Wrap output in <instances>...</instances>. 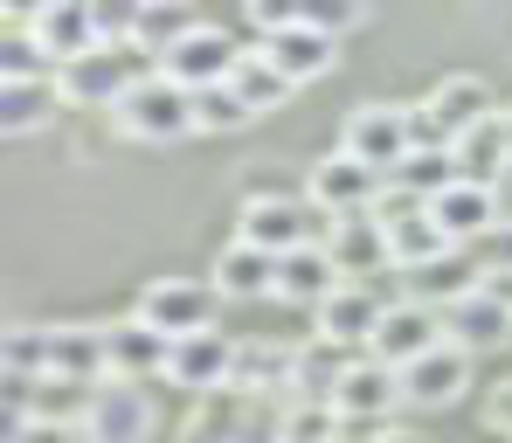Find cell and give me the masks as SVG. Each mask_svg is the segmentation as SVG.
<instances>
[{
	"label": "cell",
	"mask_w": 512,
	"mask_h": 443,
	"mask_svg": "<svg viewBox=\"0 0 512 443\" xmlns=\"http://www.w3.org/2000/svg\"><path fill=\"white\" fill-rule=\"evenodd\" d=\"M153 437V402L132 381H97L84 416V443H146Z\"/></svg>",
	"instance_id": "13"
},
{
	"label": "cell",
	"mask_w": 512,
	"mask_h": 443,
	"mask_svg": "<svg viewBox=\"0 0 512 443\" xmlns=\"http://www.w3.org/2000/svg\"><path fill=\"white\" fill-rule=\"evenodd\" d=\"M381 312H388V305H381L367 284H340V291H333L312 319H319V340H326V347H374Z\"/></svg>",
	"instance_id": "21"
},
{
	"label": "cell",
	"mask_w": 512,
	"mask_h": 443,
	"mask_svg": "<svg viewBox=\"0 0 512 443\" xmlns=\"http://www.w3.org/2000/svg\"><path fill=\"white\" fill-rule=\"evenodd\" d=\"M395 402H402V374L381 367V360H353L346 381L333 388V416H340V423H374V430H388V409H395Z\"/></svg>",
	"instance_id": "15"
},
{
	"label": "cell",
	"mask_w": 512,
	"mask_h": 443,
	"mask_svg": "<svg viewBox=\"0 0 512 443\" xmlns=\"http://www.w3.org/2000/svg\"><path fill=\"white\" fill-rule=\"evenodd\" d=\"M14 443H84V430H56V423H28Z\"/></svg>",
	"instance_id": "37"
},
{
	"label": "cell",
	"mask_w": 512,
	"mask_h": 443,
	"mask_svg": "<svg viewBox=\"0 0 512 443\" xmlns=\"http://www.w3.org/2000/svg\"><path fill=\"white\" fill-rule=\"evenodd\" d=\"M208 284H215V298H270L277 291V257H263L243 236H229L215 250V277Z\"/></svg>",
	"instance_id": "24"
},
{
	"label": "cell",
	"mask_w": 512,
	"mask_h": 443,
	"mask_svg": "<svg viewBox=\"0 0 512 443\" xmlns=\"http://www.w3.org/2000/svg\"><path fill=\"white\" fill-rule=\"evenodd\" d=\"M492 111H499V97H492L485 77H443V84L416 104V146L450 153V139H457V132H471V125H478V118H492Z\"/></svg>",
	"instance_id": "7"
},
{
	"label": "cell",
	"mask_w": 512,
	"mask_h": 443,
	"mask_svg": "<svg viewBox=\"0 0 512 443\" xmlns=\"http://www.w3.org/2000/svg\"><path fill=\"white\" fill-rule=\"evenodd\" d=\"M429 215H436V229L450 236V250H464V243H492L499 229H506V215H499V194H492V180H450L436 201H429Z\"/></svg>",
	"instance_id": "11"
},
{
	"label": "cell",
	"mask_w": 512,
	"mask_h": 443,
	"mask_svg": "<svg viewBox=\"0 0 512 443\" xmlns=\"http://www.w3.org/2000/svg\"><path fill=\"white\" fill-rule=\"evenodd\" d=\"M236 42H229V28H215V21H194L180 42H173L167 56L153 63L167 84H180V90H208V84H229V70H236Z\"/></svg>",
	"instance_id": "10"
},
{
	"label": "cell",
	"mask_w": 512,
	"mask_h": 443,
	"mask_svg": "<svg viewBox=\"0 0 512 443\" xmlns=\"http://www.w3.org/2000/svg\"><path fill=\"white\" fill-rule=\"evenodd\" d=\"M263 56L277 63V77L298 90V84H319V77H333V63H340V42L333 35H319V28H305V21H291V28H277V35H263Z\"/></svg>",
	"instance_id": "18"
},
{
	"label": "cell",
	"mask_w": 512,
	"mask_h": 443,
	"mask_svg": "<svg viewBox=\"0 0 512 443\" xmlns=\"http://www.w3.org/2000/svg\"><path fill=\"white\" fill-rule=\"evenodd\" d=\"M464 388H471V354L450 347V340L436 354H423L416 367H402V402L409 409H450Z\"/></svg>",
	"instance_id": "19"
},
{
	"label": "cell",
	"mask_w": 512,
	"mask_h": 443,
	"mask_svg": "<svg viewBox=\"0 0 512 443\" xmlns=\"http://www.w3.org/2000/svg\"><path fill=\"white\" fill-rule=\"evenodd\" d=\"M90 395H97V388H84V381H56V374H42V381H35V423H56V430H84Z\"/></svg>",
	"instance_id": "32"
},
{
	"label": "cell",
	"mask_w": 512,
	"mask_h": 443,
	"mask_svg": "<svg viewBox=\"0 0 512 443\" xmlns=\"http://www.w3.org/2000/svg\"><path fill=\"white\" fill-rule=\"evenodd\" d=\"M450 160H457L464 180H499L512 167V118L492 111V118H478L471 132H457V139H450Z\"/></svg>",
	"instance_id": "23"
},
{
	"label": "cell",
	"mask_w": 512,
	"mask_h": 443,
	"mask_svg": "<svg viewBox=\"0 0 512 443\" xmlns=\"http://www.w3.org/2000/svg\"><path fill=\"white\" fill-rule=\"evenodd\" d=\"M229 84H236V97H243V104H250L256 118H263V111H277V104H284V97H291V84H284V77H277V63H270V56H263V42H250V49H243V56H236V70H229Z\"/></svg>",
	"instance_id": "31"
},
{
	"label": "cell",
	"mask_w": 512,
	"mask_h": 443,
	"mask_svg": "<svg viewBox=\"0 0 512 443\" xmlns=\"http://www.w3.org/2000/svg\"><path fill=\"white\" fill-rule=\"evenodd\" d=\"M229 367H236V340H222L215 326L194 340H173L167 354V381L187 395H229Z\"/></svg>",
	"instance_id": "17"
},
{
	"label": "cell",
	"mask_w": 512,
	"mask_h": 443,
	"mask_svg": "<svg viewBox=\"0 0 512 443\" xmlns=\"http://www.w3.org/2000/svg\"><path fill=\"white\" fill-rule=\"evenodd\" d=\"M360 443H429V437H416V430H395V423H388V430H374V437H360Z\"/></svg>",
	"instance_id": "39"
},
{
	"label": "cell",
	"mask_w": 512,
	"mask_h": 443,
	"mask_svg": "<svg viewBox=\"0 0 512 443\" xmlns=\"http://www.w3.org/2000/svg\"><path fill=\"white\" fill-rule=\"evenodd\" d=\"M485 277H478V264L464 257V250H450V257H436L429 270H409V298L416 305H429V312H450L457 298H471Z\"/></svg>",
	"instance_id": "28"
},
{
	"label": "cell",
	"mask_w": 512,
	"mask_h": 443,
	"mask_svg": "<svg viewBox=\"0 0 512 443\" xmlns=\"http://www.w3.org/2000/svg\"><path fill=\"white\" fill-rule=\"evenodd\" d=\"M443 340L464 347V354H485V347L512 340V298L492 291V284H478L471 298H457V305L443 312Z\"/></svg>",
	"instance_id": "16"
},
{
	"label": "cell",
	"mask_w": 512,
	"mask_h": 443,
	"mask_svg": "<svg viewBox=\"0 0 512 443\" xmlns=\"http://www.w3.org/2000/svg\"><path fill=\"white\" fill-rule=\"evenodd\" d=\"M340 146L353 153V160H367V167L395 174V167L416 153V104H388V97H374V104H353V111H346Z\"/></svg>",
	"instance_id": "3"
},
{
	"label": "cell",
	"mask_w": 512,
	"mask_h": 443,
	"mask_svg": "<svg viewBox=\"0 0 512 443\" xmlns=\"http://www.w3.org/2000/svg\"><path fill=\"white\" fill-rule=\"evenodd\" d=\"M443 347V312H429V305H416V298H395L388 312H381V326H374V347H367V360H381V367H416L423 354H436Z\"/></svg>",
	"instance_id": "12"
},
{
	"label": "cell",
	"mask_w": 512,
	"mask_h": 443,
	"mask_svg": "<svg viewBox=\"0 0 512 443\" xmlns=\"http://www.w3.org/2000/svg\"><path fill=\"white\" fill-rule=\"evenodd\" d=\"M326 257L340 270L346 284H360L367 270H395L388 264V236L374 215H353V222H326Z\"/></svg>",
	"instance_id": "22"
},
{
	"label": "cell",
	"mask_w": 512,
	"mask_h": 443,
	"mask_svg": "<svg viewBox=\"0 0 512 443\" xmlns=\"http://www.w3.org/2000/svg\"><path fill=\"white\" fill-rule=\"evenodd\" d=\"M291 395V354L263 347V340H236V367H229V395L256 402V395Z\"/></svg>",
	"instance_id": "27"
},
{
	"label": "cell",
	"mask_w": 512,
	"mask_h": 443,
	"mask_svg": "<svg viewBox=\"0 0 512 443\" xmlns=\"http://www.w3.org/2000/svg\"><path fill=\"white\" fill-rule=\"evenodd\" d=\"M63 111V90L56 77H35V84H0V125L7 139H28V132H49Z\"/></svg>",
	"instance_id": "26"
},
{
	"label": "cell",
	"mask_w": 512,
	"mask_h": 443,
	"mask_svg": "<svg viewBox=\"0 0 512 443\" xmlns=\"http://www.w3.org/2000/svg\"><path fill=\"white\" fill-rule=\"evenodd\" d=\"M0 367H7V381L35 388V381L49 374V326H7V340H0Z\"/></svg>",
	"instance_id": "33"
},
{
	"label": "cell",
	"mask_w": 512,
	"mask_h": 443,
	"mask_svg": "<svg viewBox=\"0 0 512 443\" xmlns=\"http://www.w3.org/2000/svg\"><path fill=\"white\" fill-rule=\"evenodd\" d=\"M381 194H388V174H381V167H367V160H353L346 146L319 153V160H312V174H305V201H312L326 222L374 215V201H381Z\"/></svg>",
	"instance_id": "2"
},
{
	"label": "cell",
	"mask_w": 512,
	"mask_h": 443,
	"mask_svg": "<svg viewBox=\"0 0 512 443\" xmlns=\"http://www.w3.org/2000/svg\"><path fill=\"white\" fill-rule=\"evenodd\" d=\"M111 132L132 139V146H173V139H187V132H194V90H180V84H167L160 70H146L139 84L118 97Z\"/></svg>",
	"instance_id": "1"
},
{
	"label": "cell",
	"mask_w": 512,
	"mask_h": 443,
	"mask_svg": "<svg viewBox=\"0 0 512 443\" xmlns=\"http://www.w3.org/2000/svg\"><path fill=\"white\" fill-rule=\"evenodd\" d=\"M298 21H305V28H319V35H333V42H340L346 28H360V21H367V7H298Z\"/></svg>",
	"instance_id": "35"
},
{
	"label": "cell",
	"mask_w": 512,
	"mask_h": 443,
	"mask_svg": "<svg viewBox=\"0 0 512 443\" xmlns=\"http://www.w3.org/2000/svg\"><path fill=\"white\" fill-rule=\"evenodd\" d=\"M346 277L333 270V257H326V243H305V250H291V257H277V305H305V312H319L333 291H340Z\"/></svg>",
	"instance_id": "20"
},
{
	"label": "cell",
	"mask_w": 512,
	"mask_h": 443,
	"mask_svg": "<svg viewBox=\"0 0 512 443\" xmlns=\"http://www.w3.org/2000/svg\"><path fill=\"white\" fill-rule=\"evenodd\" d=\"M28 35H35V49L63 70V63H77V56H90V49H104V7L42 0V7H28Z\"/></svg>",
	"instance_id": "9"
},
{
	"label": "cell",
	"mask_w": 512,
	"mask_h": 443,
	"mask_svg": "<svg viewBox=\"0 0 512 443\" xmlns=\"http://www.w3.org/2000/svg\"><path fill=\"white\" fill-rule=\"evenodd\" d=\"M167 354H173V340L167 333H153L139 312H125V319H111L104 326V374L111 381H146V374H167Z\"/></svg>",
	"instance_id": "14"
},
{
	"label": "cell",
	"mask_w": 512,
	"mask_h": 443,
	"mask_svg": "<svg viewBox=\"0 0 512 443\" xmlns=\"http://www.w3.org/2000/svg\"><path fill=\"white\" fill-rule=\"evenodd\" d=\"M256 111L236 97V84H208L194 90V132H208V139H222V132H243Z\"/></svg>",
	"instance_id": "34"
},
{
	"label": "cell",
	"mask_w": 512,
	"mask_h": 443,
	"mask_svg": "<svg viewBox=\"0 0 512 443\" xmlns=\"http://www.w3.org/2000/svg\"><path fill=\"white\" fill-rule=\"evenodd\" d=\"M485 430L512 437V374H506V381H492V395H485Z\"/></svg>",
	"instance_id": "36"
},
{
	"label": "cell",
	"mask_w": 512,
	"mask_h": 443,
	"mask_svg": "<svg viewBox=\"0 0 512 443\" xmlns=\"http://www.w3.org/2000/svg\"><path fill=\"white\" fill-rule=\"evenodd\" d=\"M187 28H194V14H187V7H173V0H146V7H125V42H132L139 56H153V63L167 56V49L180 42V35H187Z\"/></svg>",
	"instance_id": "29"
},
{
	"label": "cell",
	"mask_w": 512,
	"mask_h": 443,
	"mask_svg": "<svg viewBox=\"0 0 512 443\" xmlns=\"http://www.w3.org/2000/svg\"><path fill=\"white\" fill-rule=\"evenodd\" d=\"M49 374L56 381H111L104 374V326H49Z\"/></svg>",
	"instance_id": "25"
},
{
	"label": "cell",
	"mask_w": 512,
	"mask_h": 443,
	"mask_svg": "<svg viewBox=\"0 0 512 443\" xmlns=\"http://www.w3.org/2000/svg\"><path fill=\"white\" fill-rule=\"evenodd\" d=\"M139 49L132 42H104V49H90V56H77V63H63L56 70V90H63V104H84V111H118V97L139 84Z\"/></svg>",
	"instance_id": "6"
},
{
	"label": "cell",
	"mask_w": 512,
	"mask_h": 443,
	"mask_svg": "<svg viewBox=\"0 0 512 443\" xmlns=\"http://www.w3.org/2000/svg\"><path fill=\"white\" fill-rule=\"evenodd\" d=\"M236 236L256 243L263 257H291V250H305V243H326V236H319V208L298 201V194H250L243 215H236Z\"/></svg>",
	"instance_id": "5"
},
{
	"label": "cell",
	"mask_w": 512,
	"mask_h": 443,
	"mask_svg": "<svg viewBox=\"0 0 512 443\" xmlns=\"http://www.w3.org/2000/svg\"><path fill=\"white\" fill-rule=\"evenodd\" d=\"M346 367H353V360H340V347H326V340L298 347V354H291V395H284V402H326V409H333V388L346 381Z\"/></svg>",
	"instance_id": "30"
},
{
	"label": "cell",
	"mask_w": 512,
	"mask_h": 443,
	"mask_svg": "<svg viewBox=\"0 0 512 443\" xmlns=\"http://www.w3.org/2000/svg\"><path fill=\"white\" fill-rule=\"evenodd\" d=\"M492 194H499V215H506V229H512V167L492 180Z\"/></svg>",
	"instance_id": "38"
},
{
	"label": "cell",
	"mask_w": 512,
	"mask_h": 443,
	"mask_svg": "<svg viewBox=\"0 0 512 443\" xmlns=\"http://www.w3.org/2000/svg\"><path fill=\"white\" fill-rule=\"evenodd\" d=\"M374 222H381V236H388V264L402 270H429L436 257H450V236L436 229V215H429V201L416 194H402V187H388L381 201H374Z\"/></svg>",
	"instance_id": "4"
},
{
	"label": "cell",
	"mask_w": 512,
	"mask_h": 443,
	"mask_svg": "<svg viewBox=\"0 0 512 443\" xmlns=\"http://www.w3.org/2000/svg\"><path fill=\"white\" fill-rule=\"evenodd\" d=\"M132 312H139L153 333H167V340H194V333L215 326V284H208V277H153Z\"/></svg>",
	"instance_id": "8"
}]
</instances>
